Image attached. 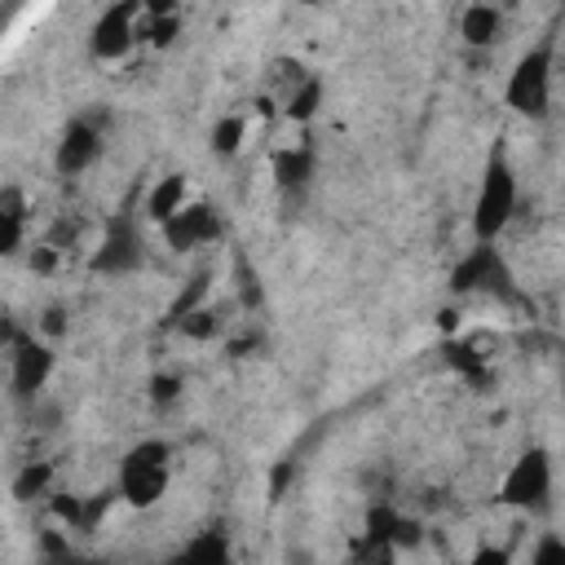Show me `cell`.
<instances>
[{
	"label": "cell",
	"mask_w": 565,
	"mask_h": 565,
	"mask_svg": "<svg viewBox=\"0 0 565 565\" xmlns=\"http://www.w3.org/2000/svg\"><path fill=\"white\" fill-rule=\"evenodd\" d=\"M44 327H49V331H62V313H57V309H49V322H44Z\"/></svg>",
	"instance_id": "obj_25"
},
{
	"label": "cell",
	"mask_w": 565,
	"mask_h": 565,
	"mask_svg": "<svg viewBox=\"0 0 565 565\" xmlns=\"http://www.w3.org/2000/svg\"><path fill=\"white\" fill-rule=\"evenodd\" d=\"M49 371H53V353L44 349V344H35V340H18L13 344V397H35L40 388H44V380H49Z\"/></svg>",
	"instance_id": "obj_9"
},
{
	"label": "cell",
	"mask_w": 565,
	"mask_h": 565,
	"mask_svg": "<svg viewBox=\"0 0 565 565\" xmlns=\"http://www.w3.org/2000/svg\"><path fill=\"white\" fill-rule=\"evenodd\" d=\"M137 35H141V26H137V4H110V9L93 22V53L106 57V62H115V57H124V53L132 49Z\"/></svg>",
	"instance_id": "obj_7"
},
{
	"label": "cell",
	"mask_w": 565,
	"mask_h": 565,
	"mask_svg": "<svg viewBox=\"0 0 565 565\" xmlns=\"http://www.w3.org/2000/svg\"><path fill=\"white\" fill-rule=\"evenodd\" d=\"M177 388H181V380H172V375H154V402H172Z\"/></svg>",
	"instance_id": "obj_24"
},
{
	"label": "cell",
	"mask_w": 565,
	"mask_h": 565,
	"mask_svg": "<svg viewBox=\"0 0 565 565\" xmlns=\"http://www.w3.org/2000/svg\"><path fill=\"white\" fill-rule=\"evenodd\" d=\"M503 97H508V106H512L516 115H525V119H543V115H547V102H552V49H547V44L530 49V53L512 66Z\"/></svg>",
	"instance_id": "obj_3"
},
{
	"label": "cell",
	"mask_w": 565,
	"mask_h": 565,
	"mask_svg": "<svg viewBox=\"0 0 565 565\" xmlns=\"http://www.w3.org/2000/svg\"><path fill=\"white\" fill-rule=\"evenodd\" d=\"M49 472H53L49 463H31V468H26V472L13 481V494H18V499H31V494H40V490H44V481H49Z\"/></svg>",
	"instance_id": "obj_19"
},
{
	"label": "cell",
	"mask_w": 565,
	"mask_h": 565,
	"mask_svg": "<svg viewBox=\"0 0 565 565\" xmlns=\"http://www.w3.org/2000/svg\"><path fill=\"white\" fill-rule=\"evenodd\" d=\"M203 296H207V274H194L190 282H185V291H181V300H172V322H181V318H190L194 309H203Z\"/></svg>",
	"instance_id": "obj_18"
},
{
	"label": "cell",
	"mask_w": 565,
	"mask_h": 565,
	"mask_svg": "<svg viewBox=\"0 0 565 565\" xmlns=\"http://www.w3.org/2000/svg\"><path fill=\"white\" fill-rule=\"evenodd\" d=\"M309 177H313V150H309V146L278 150V154H274V181H278V190L300 194V190L309 185Z\"/></svg>",
	"instance_id": "obj_12"
},
{
	"label": "cell",
	"mask_w": 565,
	"mask_h": 565,
	"mask_svg": "<svg viewBox=\"0 0 565 565\" xmlns=\"http://www.w3.org/2000/svg\"><path fill=\"white\" fill-rule=\"evenodd\" d=\"M243 132H247V119H243V115H225V119L212 128V146H216V154H234L238 141H243Z\"/></svg>",
	"instance_id": "obj_17"
},
{
	"label": "cell",
	"mask_w": 565,
	"mask_h": 565,
	"mask_svg": "<svg viewBox=\"0 0 565 565\" xmlns=\"http://www.w3.org/2000/svg\"><path fill=\"white\" fill-rule=\"evenodd\" d=\"M97 154H102V137H97V128H93L88 119H75V124L62 132L53 163H57V172H62V177H75V172H84Z\"/></svg>",
	"instance_id": "obj_10"
},
{
	"label": "cell",
	"mask_w": 565,
	"mask_h": 565,
	"mask_svg": "<svg viewBox=\"0 0 565 565\" xmlns=\"http://www.w3.org/2000/svg\"><path fill=\"white\" fill-rule=\"evenodd\" d=\"M163 238H168L172 252H190V247H199V243L221 238V216H216V207H207V203H185V207L163 225Z\"/></svg>",
	"instance_id": "obj_8"
},
{
	"label": "cell",
	"mask_w": 565,
	"mask_h": 565,
	"mask_svg": "<svg viewBox=\"0 0 565 565\" xmlns=\"http://www.w3.org/2000/svg\"><path fill=\"white\" fill-rule=\"evenodd\" d=\"M547 494H552V459H547V450L534 446L508 468V477L499 486V499L508 508H521V512H543Z\"/></svg>",
	"instance_id": "obj_4"
},
{
	"label": "cell",
	"mask_w": 565,
	"mask_h": 565,
	"mask_svg": "<svg viewBox=\"0 0 565 565\" xmlns=\"http://www.w3.org/2000/svg\"><path fill=\"white\" fill-rule=\"evenodd\" d=\"M168 565H234L230 539H225L221 530H203V534H194L181 552H172Z\"/></svg>",
	"instance_id": "obj_11"
},
{
	"label": "cell",
	"mask_w": 565,
	"mask_h": 565,
	"mask_svg": "<svg viewBox=\"0 0 565 565\" xmlns=\"http://www.w3.org/2000/svg\"><path fill=\"white\" fill-rule=\"evenodd\" d=\"M468 565H508V552L503 547H477Z\"/></svg>",
	"instance_id": "obj_23"
},
{
	"label": "cell",
	"mask_w": 565,
	"mask_h": 565,
	"mask_svg": "<svg viewBox=\"0 0 565 565\" xmlns=\"http://www.w3.org/2000/svg\"><path fill=\"white\" fill-rule=\"evenodd\" d=\"M168 490V446L163 441H137L119 463V494L132 508L159 503Z\"/></svg>",
	"instance_id": "obj_2"
},
{
	"label": "cell",
	"mask_w": 565,
	"mask_h": 565,
	"mask_svg": "<svg viewBox=\"0 0 565 565\" xmlns=\"http://www.w3.org/2000/svg\"><path fill=\"white\" fill-rule=\"evenodd\" d=\"M450 287H455V291H499L503 300H516L512 274H508L503 256H499L490 243H477V247L450 269Z\"/></svg>",
	"instance_id": "obj_5"
},
{
	"label": "cell",
	"mask_w": 565,
	"mask_h": 565,
	"mask_svg": "<svg viewBox=\"0 0 565 565\" xmlns=\"http://www.w3.org/2000/svg\"><path fill=\"white\" fill-rule=\"evenodd\" d=\"M499 31H503V18H499V9H490V4H472V9H463V18H459V35H463L472 49L494 44Z\"/></svg>",
	"instance_id": "obj_13"
},
{
	"label": "cell",
	"mask_w": 565,
	"mask_h": 565,
	"mask_svg": "<svg viewBox=\"0 0 565 565\" xmlns=\"http://www.w3.org/2000/svg\"><path fill=\"white\" fill-rule=\"evenodd\" d=\"M137 265H141V234H137L132 216H110L106 221V238L93 252L88 269L93 274H128Z\"/></svg>",
	"instance_id": "obj_6"
},
{
	"label": "cell",
	"mask_w": 565,
	"mask_h": 565,
	"mask_svg": "<svg viewBox=\"0 0 565 565\" xmlns=\"http://www.w3.org/2000/svg\"><path fill=\"white\" fill-rule=\"evenodd\" d=\"M530 565H565V539H556V534L539 539V547H534V561H530Z\"/></svg>",
	"instance_id": "obj_21"
},
{
	"label": "cell",
	"mask_w": 565,
	"mask_h": 565,
	"mask_svg": "<svg viewBox=\"0 0 565 565\" xmlns=\"http://www.w3.org/2000/svg\"><path fill=\"white\" fill-rule=\"evenodd\" d=\"M18 243H22V194L4 190V199H0V252L13 256Z\"/></svg>",
	"instance_id": "obj_15"
},
{
	"label": "cell",
	"mask_w": 565,
	"mask_h": 565,
	"mask_svg": "<svg viewBox=\"0 0 565 565\" xmlns=\"http://www.w3.org/2000/svg\"><path fill=\"white\" fill-rule=\"evenodd\" d=\"M177 327H181L185 335H194V340H203V335H212V331H216L221 322H216V313H207V309H194V313H190V318H181Z\"/></svg>",
	"instance_id": "obj_20"
},
{
	"label": "cell",
	"mask_w": 565,
	"mask_h": 565,
	"mask_svg": "<svg viewBox=\"0 0 565 565\" xmlns=\"http://www.w3.org/2000/svg\"><path fill=\"white\" fill-rule=\"evenodd\" d=\"M561 384H565V375H561Z\"/></svg>",
	"instance_id": "obj_26"
},
{
	"label": "cell",
	"mask_w": 565,
	"mask_h": 565,
	"mask_svg": "<svg viewBox=\"0 0 565 565\" xmlns=\"http://www.w3.org/2000/svg\"><path fill=\"white\" fill-rule=\"evenodd\" d=\"M318 102H322V79H318V75H309V79L287 97V115H291L296 124H305V119L318 110Z\"/></svg>",
	"instance_id": "obj_16"
},
{
	"label": "cell",
	"mask_w": 565,
	"mask_h": 565,
	"mask_svg": "<svg viewBox=\"0 0 565 565\" xmlns=\"http://www.w3.org/2000/svg\"><path fill=\"white\" fill-rule=\"evenodd\" d=\"M512 212H516V177H512L508 159L494 150L486 159L477 207H472V234H477V243H494L503 234V225L512 221Z\"/></svg>",
	"instance_id": "obj_1"
},
{
	"label": "cell",
	"mask_w": 565,
	"mask_h": 565,
	"mask_svg": "<svg viewBox=\"0 0 565 565\" xmlns=\"http://www.w3.org/2000/svg\"><path fill=\"white\" fill-rule=\"evenodd\" d=\"M238 296H243L247 305H256V300H260V287H256V274H252V265H243V260H238Z\"/></svg>",
	"instance_id": "obj_22"
},
{
	"label": "cell",
	"mask_w": 565,
	"mask_h": 565,
	"mask_svg": "<svg viewBox=\"0 0 565 565\" xmlns=\"http://www.w3.org/2000/svg\"><path fill=\"white\" fill-rule=\"evenodd\" d=\"M181 207H185V177H163V181L150 190V199H146V212H150V221H159V225H168Z\"/></svg>",
	"instance_id": "obj_14"
}]
</instances>
